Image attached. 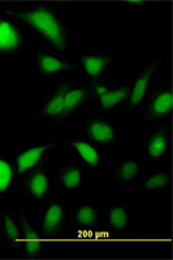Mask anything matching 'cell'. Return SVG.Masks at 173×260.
I'll return each instance as SVG.
<instances>
[{
    "instance_id": "4",
    "label": "cell",
    "mask_w": 173,
    "mask_h": 260,
    "mask_svg": "<svg viewBox=\"0 0 173 260\" xmlns=\"http://www.w3.org/2000/svg\"><path fill=\"white\" fill-rule=\"evenodd\" d=\"M164 57L165 55L154 56L145 65V68L135 76L134 81L132 82L129 98H128V102H126L128 110L135 112V111L141 110L142 107H145L147 99H149L150 92L153 90L154 77L160 71Z\"/></svg>"
},
{
    "instance_id": "15",
    "label": "cell",
    "mask_w": 173,
    "mask_h": 260,
    "mask_svg": "<svg viewBox=\"0 0 173 260\" xmlns=\"http://www.w3.org/2000/svg\"><path fill=\"white\" fill-rule=\"evenodd\" d=\"M170 152V132L167 125H158L145 138L143 156L149 162H163Z\"/></svg>"
},
{
    "instance_id": "10",
    "label": "cell",
    "mask_w": 173,
    "mask_h": 260,
    "mask_svg": "<svg viewBox=\"0 0 173 260\" xmlns=\"http://www.w3.org/2000/svg\"><path fill=\"white\" fill-rule=\"evenodd\" d=\"M62 145L67 146L69 150L77 156L78 161L93 171H102L106 164V152L104 147L95 145L83 137L78 138H64L62 139Z\"/></svg>"
},
{
    "instance_id": "19",
    "label": "cell",
    "mask_w": 173,
    "mask_h": 260,
    "mask_svg": "<svg viewBox=\"0 0 173 260\" xmlns=\"http://www.w3.org/2000/svg\"><path fill=\"white\" fill-rule=\"evenodd\" d=\"M102 222L107 231L128 233L130 228V212L124 203H111L102 212Z\"/></svg>"
},
{
    "instance_id": "17",
    "label": "cell",
    "mask_w": 173,
    "mask_h": 260,
    "mask_svg": "<svg viewBox=\"0 0 173 260\" xmlns=\"http://www.w3.org/2000/svg\"><path fill=\"white\" fill-rule=\"evenodd\" d=\"M57 185L67 194H76L88 185V168L78 161H65L57 167Z\"/></svg>"
},
{
    "instance_id": "2",
    "label": "cell",
    "mask_w": 173,
    "mask_h": 260,
    "mask_svg": "<svg viewBox=\"0 0 173 260\" xmlns=\"http://www.w3.org/2000/svg\"><path fill=\"white\" fill-rule=\"evenodd\" d=\"M81 137L100 147H111L121 143V129L103 113H90L79 125Z\"/></svg>"
},
{
    "instance_id": "9",
    "label": "cell",
    "mask_w": 173,
    "mask_h": 260,
    "mask_svg": "<svg viewBox=\"0 0 173 260\" xmlns=\"http://www.w3.org/2000/svg\"><path fill=\"white\" fill-rule=\"evenodd\" d=\"M29 46L24 27L8 16L0 15V56H17Z\"/></svg>"
},
{
    "instance_id": "24",
    "label": "cell",
    "mask_w": 173,
    "mask_h": 260,
    "mask_svg": "<svg viewBox=\"0 0 173 260\" xmlns=\"http://www.w3.org/2000/svg\"><path fill=\"white\" fill-rule=\"evenodd\" d=\"M120 4L128 9H147L153 6V3H150V2H124Z\"/></svg>"
},
{
    "instance_id": "18",
    "label": "cell",
    "mask_w": 173,
    "mask_h": 260,
    "mask_svg": "<svg viewBox=\"0 0 173 260\" xmlns=\"http://www.w3.org/2000/svg\"><path fill=\"white\" fill-rule=\"evenodd\" d=\"M145 164L134 155H123L112 168V177L123 187H133L143 177Z\"/></svg>"
},
{
    "instance_id": "23",
    "label": "cell",
    "mask_w": 173,
    "mask_h": 260,
    "mask_svg": "<svg viewBox=\"0 0 173 260\" xmlns=\"http://www.w3.org/2000/svg\"><path fill=\"white\" fill-rule=\"evenodd\" d=\"M172 177L165 171L145 172L142 189L147 195H159L170 186Z\"/></svg>"
},
{
    "instance_id": "21",
    "label": "cell",
    "mask_w": 173,
    "mask_h": 260,
    "mask_svg": "<svg viewBox=\"0 0 173 260\" xmlns=\"http://www.w3.org/2000/svg\"><path fill=\"white\" fill-rule=\"evenodd\" d=\"M72 221L82 231H94L102 224V212L95 203H81L72 212Z\"/></svg>"
},
{
    "instance_id": "3",
    "label": "cell",
    "mask_w": 173,
    "mask_h": 260,
    "mask_svg": "<svg viewBox=\"0 0 173 260\" xmlns=\"http://www.w3.org/2000/svg\"><path fill=\"white\" fill-rule=\"evenodd\" d=\"M114 61L116 55L111 51L82 48L78 52L79 71L91 85L106 82Z\"/></svg>"
},
{
    "instance_id": "11",
    "label": "cell",
    "mask_w": 173,
    "mask_h": 260,
    "mask_svg": "<svg viewBox=\"0 0 173 260\" xmlns=\"http://www.w3.org/2000/svg\"><path fill=\"white\" fill-rule=\"evenodd\" d=\"M22 186L27 198L33 203H44L51 199L53 192V181L48 168L44 164L33 169L22 177Z\"/></svg>"
},
{
    "instance_id": "20",
    "label": "cell",
    "mask_w": 173,
    "mask_h": 260,
    "mask_svg": "<svg viewBox=\"0 0 173 260\" xmlns=\"http://www.w3.org/2000/svg\"><path fill=\"white\" fill-rule=\"evenodd\" d=\"M0 233L9 250L21 251V225L17 213L4 211L0 213Z\"/></svg>"
},
{
    "instance_id": "13",
    "label": "cell",
    "mask_w": 173,
    "mask_h": 260,
    "mask_svg": "<svg viewBox=\"0 0 173 260\" xmlns=\"http://www.w3.org/2000/svg\"><path fill=\"white\" fill-rule=\"evenodd\" d=\"M93 99H94V91L91 83L69 81L63 98V121H67L76 116Z\"/></svg>"
},
{
    "instance_id": "22",
    "label": "cell",
    "mask_w": 173,
    "mask_h": 260,
    "mask_svg": "<svg viewBox=\"0 0 173 260\" xmlns=\"http://www.w3.org/2000/svg\"><path fill=\"white\" fill-rule=\"evenodd\" d=\"M16 176L13 157L7 154H0V195L3 198L16 197Z\"/></svg>"
},
{
    "instance_id": "16",
    "label": "cell",
    "mask_w": 173,
    "mask_h": 260,
    "mask_svg": "<svg viewBox=\"0 0 173 260\" xmlns=\"http://www.w3.org/2000/svg\"><path fill=\"white\" fill-rule=\"evenodd\" d=\"M67 208L57 199H50L39 216L38 228L44 237L55 238L64 232Z\"/></svg>"
},
{
    "instance_id": "14",
    "label": "cell",
    "mask_w": 173,
    "mask_h": 260,
    "mask_svg": "<svg viewBox=\"0 0 173 260\" xmlns=\"http://www.w3.org/2000/svg\"><path fill=\"white\" fill-rule=\"evenodd\" d=\"M69 78H63L47 91L39 104L38 117L48 124L63 122V98L69 83Z\"/></svg>"
},
{
    "instance_id": "5",
    "label": "cell",
    "mask_w": 173,
    "mask_h": 260,
    "mask_svg": "<svg viewBox=\"0 0 173 260\" xmlns=\"http://www.w3.org/2000/svg\"><path fill=\"white\" fill-rule=\"evenodd\" d=\"M57 145L59 142L56 139L41 138L36 143L16 151V154L13 155V162L17 178H22L33 169L44 164L46 157L51 154V151L55 150Z\"/></svg>"
},
{
    "instance_id": "12",
    "label": "cell",
    "mask_w": 173,
    "mask_h": 260,
    "mask_svg": "<svg viewBox=\"0 0 173 260\" xmlns=\"http://www.w3.org/2000/svg\"><path fill=\"white\" fill-rule=\"evenodd\" d=\"M20 220L21 225V252L27 257H39L43 254L46 243L43 241V234L39 231V228L33 225L30 216L27 215L26 211L18 204L17 211H16Z\"/></svg>"
},
{
    "instance_id": "26",
    "label": "cell",
    "mask_w": 173,
    "mask_h": 260,
    "mask_svg": "<svg viewBox=\"0 0 173 260\" xmlns=\"http://www.w3.org/2000/svg\"><path fill=\"white\" fill-rule=\"evenodd\" d=\"M3 199H4V198H3V197H2V195H0V202L3 201Z\"/></svg>"
},
{
    "instance_id": "8",
    "label": "cell",
    "mask_w": 173,
    "mask_h": 260,
    "mask_svg": "<svg viewBox=\"0 0 173 260\" xmlns=\"http://www.w3.org/2000/svg\"><path fill=\"white\" fill-rule=\"evenodd\" d=\"M132 83H121L118 86H111L107 82L93 85L94 101L97 108L103 115L119 113L126 106L129 98Z\"/></svg>"
},
{
    "instance_id": "1",
    "label": "cell",
    "mask_w": 173,
    "mask_h": 260,
    "mask_svg": "<svg viewBox=\"0 0 173 260\" xmlns=\"http://www.w3.org/2000/svg\"><path fill=\"white\" fill-rule=\"evenodd\" d=\"M0 15L8 16L21 26L29 29L53 52L64 55L71 50L74 31L59 12L56 3L39 2L25 8H0Z\"/></svg>"
},
{
    "instance_id": "25",
    "label": "cell",
    "mask_w": 173,
    "mask_h": 260,
    "mask_svg": "<svg viewBox=\"0 0 173 260\" xmlns=\"http://www.w3.org/2000/svg\"><path fill=\"white\" fill-rule=\"evenodd\" d=\"M4 241H3V237H2V233H0V248H2V246H3Z\"/></svg>"
},
{
    "instance_id": "6",
    "label": "cell",
    "mask_w": 173,
    "mask_h": 260,
    "mask_svg": "<svg viewBox=\"0 0 173 260\" xmlns=\"http://www.w3.org/2000/svg\"><path fill=\"white\" fill-rule=\"evenodd\" d=\"M32 62L41 80H57L76 72L74 62L69 57L51 50H37Z\"/></svg>"
},
{
    "instance_id": "7",
    "label": "cell",
    "mask_w": 173,
    "mask_h": 260,
    "mask_svg": "<svg viewBox=\"0 0 173 260\" xmlns=\"http://www.w3.org/2000/svg\"><path fill=\"white\" fill-rule=\"evenodd\" d=\"M172 87L168 83L154 86L145 104L143 121L146 125H155L165 121L172 116Z\"/></svg>"
}]
</instances>
